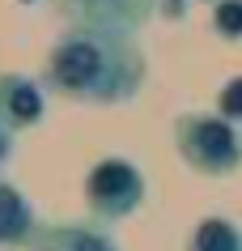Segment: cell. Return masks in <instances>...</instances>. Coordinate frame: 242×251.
<instances>
[{
	"instance_id": "9",
	"label": "cell",
	"mask_w": 242,
	"mask_h": 251,
	"mask_svg": "<svg viewBox=\"0 0 242 251\" xmlns=\"http://www.w3.org/2000/svg\"><path fill=\"white\" fill-rule=\"evenodd\" d=\"M213 26L225 39H242V0H221L213 13Z\"/></svg>"
},
{
	"instance_id": "2",
	"label": "cell",
	"mask_w": 242,
	"mask_h": 251,
	"mask_svg": "<svg viewBox=\"0 0 242 251\" xmlns=\"http://www.w3.org/2000/svg\"><path fill=\"white\" fill-rule=\"evenodd\" d=\"M178 149L204 175H225L242 166V136L225 119L213 115H183L178 119Z\"/></svg>"
},
{
	"instance_id": "5",
	"label": "cell",
	"mask_w": 242,
	"mask_h": 251,
	"mask_svg": "<svg viewBox=\"0 0 242 251\" xmlns=\"http://www.w3.org/2000/svg\"><path fill=\"white\" fill-rule=\"evenodd\" d=\"M0 119L9 128H30L43 119V94L30 77H17V73L0 77Z\"/></svg>"
},
{
	"instance_id": "4",
	"label": "cell",
	"mask_w": 242,
	"mask_h": 251,
	"mask_svg": "<svg viewBox=\"0 0 242 251\" xmlns=\"http://www.w3.org/2000/svg\"><path fill=\"white\" fill-rule=\"evenodd\" d=\"M55 4L77 22V30H115V34L145 26L153 13V0H55Z\"/></svg>"
},
{
	"instance_id": "1",
	"label": "cell",
	"mask_w": 242,
	"mask_h": 251,
	"mask_svg": "<svg viewBox=\"0 0 242 251\" xmlns=\"http://www.w3.org/2000/svg\"><path fill=\"white\" fill-rule=\"evenodd\" d=\"M145 60L136 43L115 30H72L68 39L55 43L47 60L51 90L85 102H123L140 90Z\"/></svg>"
},
{
	"instance_id": "11",
	"label": "cell",
	"mask_w": 242,
	"mask_h": 251,
	"mask_svg": "<svg viewBox=\"0 0 242 251\" xmlns=\"http://www.w3.org/2000/svg\"><path fill=\"white\" fill-rule=\"evenodd\" d=\"M13 128H9V124H4V119H0V166H4V162H9V153H13Z\"/></svg>"
},
{
	"instance_id": "10",
	"label": "cell",
	"mask_w": 242,
	"mask_h": 251,
	"mask_svg": "<svg viewBox=\"0 0 242 251\" xmlns=\"http://www.w3.org/2000/svg\"><path fill=\"white\" fill-rule=\"evenodd\" d=\"M221 115L225 119H242V77H234L221 90Z\"/></svg>"
},
{
	"instance_id": "12",
	"label": "cell",
	"mask_w": 242,
	"mask_h": 251,
	"mask_svg": "<svg viewBox=\"0 0 242 251\" xmlns=\"http://www.w3.org/2000/svg\"><path fill=\"white\" fill-rule=\"evenodd\" d=\"M166 4H170V9H175V13H178V9H183V0H166Z\"/></svg>"
},
{
	"instance_id": "8",
	"label": "cell",
	"mask_w": 242,
	"mask_h": 251,
	"mask_svg": "<svg viewBox=\"0 0 242 251\" xmlns=\"http://www.w3.org/2000/svg\"><path fill=\"white\" fill-rule=\"evenodd\" d=\"M187 251H242V230L221 222V217H208V222H200L191 230Z\"/></svg>"
},
{
	"instance_id": "6",
	"label": "cell",
	"mask_w": 242,
	"mask_h": 251,
	"mask_svg": "<svg viewBox=\"0 0 242 251\" xmlns=\"http://www.w3.org/2000/svg\"><path fill=\"white\" fill-rule=\"evenodd\" d=\"M30 230H34V213L30 204L22 200V192L9 183H0V243L4 247H17V243H26Z\"/></svg>"
},
{
	"instance_id": "7",
	"label": "cell",
	"mask_w": 242,
	"mask_h": 251,
	"mask_svg": "<svg viewBox=\"0 0 242 251\" xmlns=\"http://www.w3.org/2000/svg\"><path fill=\"white\" fill-rule=\"evenodd\" d=\"M39 251H115V243L85 226H55L39 238Z\"/></svg>"
},
{
	"instance_id": "3",
	"label": "cell",
	"mask_w": 242,
	"mask_h": 251,
	"mask_svg": "<svg viewBox=\"0 0 242 251\" xmlns=\"http://www.w3.org/2000/svg\"><path fill=\"white\" fill-rule=\"evenodd\" d=\"M85 200L102 217H128L145 200V179H140V171L132 162L107 158V162H98L89 171V179H85Z\"/></svg>"
}]
</instances>
